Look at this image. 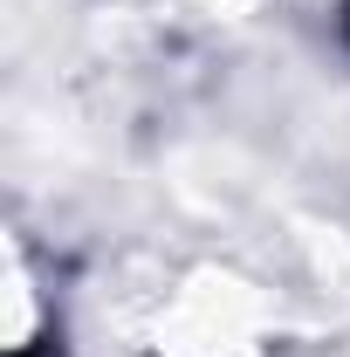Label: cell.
Listing matches in <instances>:
<instances>
[{
    "instance_id": "1",
    "label": "cell",
    "mask_w": 350,
    "mask_h": 357,
    "mask_svg": "<svg viewBox=\"0 0 350 357\" xmlns=\"http://www.w3.org/2000/svg\"><path fill=\"white\" fill-rule=\"evenodd\" d=\"M337 35H344V48H350V0H344V14H337Z\"/></svg>"
},
{
    "instance_id": "2",
    "label": "cell",
    "mask_w": 350,
    "mask_h": 357,
    "mask_svg": "<svg viewBox=\"0 0 350 357\" xmlns=\"http://www.w3.org/2000/svg\"><path fill=\"white\" fill-rule=\"evenodd\" d=\"M21 357H55V351H21Z\"/></svg>"
}]
</instances>
